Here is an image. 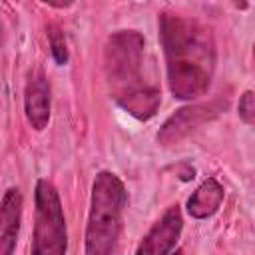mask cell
I'll use <instances>...</instances> for the list:
<instances>
[{
  "mask_svg": "<svg viewBox=\"0 0 255 255\" xmlns=\"http://www.w3.org/2000/svg\"><path fill=\"white\" fill-rule=\"evenodd\" d=\"M183 229V217L179 205H171L143 235L135 255H169Z\"/></svg>",
  "mask_w": 255,
  "mask_h": 255,
  "instance_id": "obj_6",
  "label": "cell"
},
{
  "mask_svg": "<svg viewBox=\"0 0 255 255\" xmlns=\"http://www.w3.org/2000/svg\"><path fill=\"white\" fill-rule=\"evenodd\" d=\"M126 203L128 191L124 181L112 171H100L92 183L86 255H114L122 233Z\"/></svg>",
  "mask_w": 255,
  "mask_h": 255,
  "instance_id": "obj_3",
  "label": "cell"
},
{
  "mask_svg": "<svg viewBox=\"0 0 255 255\" xmlns=\"http://www.w3.org/2000/svg\"><path fill=\"white\" fill-rule=\"evenodd\" d=\"M175 255H181V251H177V253H175Z\"/></svg>",
  "mask_w": 255,
  "mask_h": 255,
  "instance_id": "obj_13",
  "label": "cell"
},
{
  "mask_svg": "<svg viewBox=\"0 0 255 255\" xmlns=\"http://www.w3.org/2000/svg\"><path fill=\"white\" fill-rule=\"evenodd\" d=\"M239 118L247 124V126H253L255 124V102H253V92L247 90L241 98H239Z\"/></svg>",
  "mask_w": 255,
  "mask_h": 255,
  "instance_id": "obj_11",
  "label": "cell"
},
{
  "mask_svg": "<svg viewBox=\"0 0 255 255\" xmlns=\"http://www.w3.org/2000/svg\"><path fill=\"white\" fill-rule=\"evenodd\" d=\"M159 42L167 62V84L177 100L207 94L215 70V42L211 30L179 14H159Z\"/></svg>",
  "mask_w": 255,
  "mask_h": 255,
  "instance_id": "obj_1",
  "label": "cell"
},
{
  "mask_svg": "<svg viewBox=\"0 0 255 255\" xmlns=\"http://www.w3.org/2000/svg\"><path fill=\"white\" fill-rule=\"evenodd\" d=\"M22 217V193L18 187H10L0 203V255H12Z\"/></svg>",
  "mask_w": 255,
  "mask_h": 255,
  "instance_id": "obj_8",
  "label": "cell"
},
{
  "mask_svg": "<svg viewBox=\"0 0 255 255\" xmlns=\"http://www.w3.org/2000/svg\"><path fill=\"white\" fill-rule=\"evenodd\" d=\"M46 36H48V42H50V50H52V56H54V62L58 66H64L68 64V46H66V38H64V32L58 24H48L46 26Z\"/></svg>",
  "mask_w": 255,
  "mask_h": 255,
  "instance_id": "obj_10",
  "label": "cell"
},
{
  "mask_svg": "<svg viewBox=\"0 0 255 255\" xmlns=\"http://www.w3.org/2000/svg\"><path fill=\"white\" fill-rule=\"evenodd\" d=\"M24 112L28 124L36 131H42L50 122V84L40 68L28 76L24 90Z\"/></svg>",
  "mask_w": 255,
  "mask_h": 255,
  "instance_id": "obj_7",
  "label": "cell"
},
{
  "mask_svg": "<svg viewBox=\"0 0 255 255\" xmlns=\"http://www.w3.org/2000/svg\"><path fill=\"white\" fill-rule=\"evenodd\" d=\"M2 38H4V32H2V26H0V46H2Z\"/></svg>",
  "mask_w": 255,
  "mask_h": 255,
  "instance_id": "obj_12",
  "label": "cell"
},
{
  "mask_svg": "<svg viewBox=\"0 0 255 255\" xmlns=\"http://www.w3.org/2000/svg\"><path fill=\"white\" fill-rule=\"evenodd\" d=\"M32 255H66L68 231L60 195L52 181L38 179L34 187Z\"/></svg>",
  "mask_w": 255,
  "mask_h": 255,
  "instance_id": "obj_4",
  "label": "cell"
},
{
  "mask_svg": "<svg viewBox=\"0 0 255 255\" xmlns=\"http://www.w3.org/2000/svg\"><path fill=\"white\" fill-rule=\"evenodd\" d=\"M225 108H227V100H213L207 104H193V106H185V108L177 110L159 128L157 143L165 145V147L179 143L191 131H195L199 126L215 120Z\"/></svg>",
  "mask_w": 255,
  "mask_h": 255,
  "instance_id": "obj_5",
  "label": "cell"
},
{
  "mask_svg": "<svg viewBox=\"0 0 255 255\" xmlns=\"http://www.w3.org/2000/svg\"><path fill=\"white\" fill-rule=\"evenodd\" d=\"M143 54L145 40L135 30H120L112 34L104 52L106 76L114 100L124 112L141 122L153 118L161 104L159 90L141 80Z\"/></svg>",
  "mask_w": 255,
  "mask_h": 255,
  "instance_id": "obj_2",
  "label": "cell"
},
{
  "mask_svg": "<svg viewBox=\"0 0 255 255\" xmlns=\"http://www.w3.org/2000/svg\"><path fill=\"white\" fill-rule=\"evenodd\" d=\"M225 189L215 177H207L187 199V213L193 219L211 217L223 203Z\"/></svg>",
  "mask_w": 255,
  "mask_h": 255,
  "instance_id": "obj_9",
  "label": "cell"
}]
</instances>
